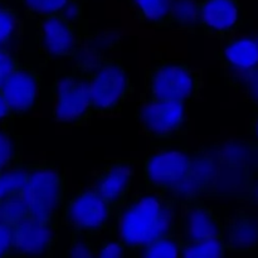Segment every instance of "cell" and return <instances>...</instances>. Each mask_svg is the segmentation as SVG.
I'll list each match as a JSON object with an SVG mask.
<instances>
[{
  "instance_id": "21",
  "label": "cell",
  "mask_w": 258,
  "mask_h": 258,
  "mask_svg": "<svg viewBox=\"0 0 258 258\" xmlns=\"http://www.w3.org/2000/svg\"><path fill=\"white\" fill-rule=\"evenodd\" d=\"M28 165L22 163L0 173V202L22 196L27 185Z\"/></svg>"
},
{
  "instance_id": "2",
  "label": "cell",
  "mask_w": 258,
  "mask_h": 258,
  "mask_svg": "<svg viewBox=\"0 0 258 258\" xmlns=\"http://www.w3.org/2000/svg\"><path fill=\"white\" fill-rule=\"evenodd\" d=\"M178 219L175 203L144 185L118 212L116 233L133 253L161 237L176 233Z\"/></svg>"
},
{
  "instance_id": "22",
  "label": "cell",
  "mask_w": 258,
  "mask_h": 258,
  "mask_svg": "<svg viewBox=\"0 0 258 258\" xmlns=\"http://www.w3.org/2000/svg\"><path fill=\"white\" fill-rule=\"evenodd\" d=\"M134 258H180V237L168 234L133 252Z\"/></svg>"
},
{
  "instance_id": "8",
  "label": "cell",
  "mask_w": 258,
  "mask_h": 258,
  "mask_svg": "<svg viewBox=\"0 0 258 258\" xmlns=\"http://www.w3.org/2000/svg\"><path fill=\"white\" fill-rule=\"evenodd\" d=\"M136 116L141 131L151 143L188 136L189 125L183 102L155 100L141 95Z\"/></svg>"
},
{
  "instance_id": "4",
  "label": "cell",
  "mask_w": 258,
  "mask_h": 258,
  "mask_svg": "<svg viewBox=\"0 0 258 258\" xmlns=\"http://www.w3.org/2000/svg\"><path fill=\"white\" fill-rule=\"evenodd\" d=\"M203 88V75L199 68L188 63L159 62L146 70L144 92L155 100L193 102Z\"/></svg>"
},
{
  "instance_id": "7",
  "label": "cell",
  "mask_w": 258,
  "mask_h": 258,
  "mask_svg": "<svg viewBox=\"0 0 258 258\" xmlns=\"http://www.w3.org/2000/svg\"><path fill=\"white\" fill-rule=\"evenodd\" d=\"M53 118L71 126H86L91 122L95 108L85 75L78 64L54 81Z\"/></svg>"
},
{
  "instance_id": "14",
  "label": "cell",
  "mask_w": 258,
  "mask_h": 258,
  "mask_svg": "<svg viewBox=\"0 0 258 258\" xmlns=\"http://www.w3.org/2000/svg\"><path fill=\"white\" fill-rule=\"evenodd\" d=\"M135 171V159L121 158L110 161L93 175L92 188L111 204L117 214L130 199Z\"/></svg>"
},
{
  "instance_id": "16",
  "label": "cell",
  "mask_w": 258,
  "mask_h": 258,
  "mask_svg": "<svg viewBox=\"0 0 258 258\" xmlns=\"http://www.w3.org/2000/svg\"><path fill=\"white\" fill-rule=\"evenodd\" d=\"M223 241L227 252L251 253L258 248V217L247 211L227 216Z\"/></svg>"
},
{
  "instance_id": "11",
  "label": "cell",
  "mask_w": 258,
  "mask_h": 258,
  "mask_svg": "<svg viewBox=\"0 0 258 258\" xmlns=\"http://www.w3.org/2000/svg\"><path fill=\"white\" fill-rule=\"evenodd\" d=\"M244 23L241 0H199L201 34L228 40L234 37Z\"/></svg>"
},
{
  "instance_id": "28",
  "label": "cell",
  "mask_w": 258,
  "mask_h": 258,
  "mask_svg": "<svg viewBox=\"0 0 258 258\" xmlns=\"http://www.w3.org/2000/svg\"><path fill=\"white\" fill-rule=\"evenodd\" d=\"M233 90L241 92L244 100L258 110V68L246 76Z\"/></svg>"
},
{
  "instance_id": "32",
  "label": "cell",
  "mask_w": 258,
  "mask_h": 258,
  "mask_svg": "<svg viewBox=\"0 0 258 258\" xmlns=\"http://www.w3.org/2000/svg\"><path fill=\"white\" fill-rule=\"evenodd\" d=\"M239 201L246 202L258 209V173L246 175L244 190L239 196Z\"/></svg>"
},
{
  "instance_id": "27",
  "label": "cell",
  "mask_w": 258,
  "mask_h": 258,
  "mask_svg": "<svg viewBox=\"0 0 258 258\" xmlns=\"http://www.w3.org/2000/svg\"><path fill=\"white\" fill-rule=\"evenodd\" d=\"M29 216V207H28L23 194L15 197V198L0 202V221L15 224Z\"/></svg>"
},
{
  "instance_id": "12",
  "label": "cell",
  "mask_w": 258,
  "mask_h": 258,
  "mask_svg": "<svg viewBox=\"0 0 258 258\" xmlns=\"http://www.w3.org/2000/svg\"><path fill=\"white\" fill-rule=\"evenodd\" d=\"M228 214L221 209L209 207L203 199L189 202L179 207L178 236L180 241L223 237L224 224Z\"/></svg>"
},
{
  "instance_id": "31",
  "label": "cell",
  "mask_w": 258,
  "mask_h": 258,
  "mask_svg": "<svg viewBox=\"0 0 258 258\" xmlns=\"http://www.w3.org/2000/svg\"><path fill=\"white\" fill-rule=\"evenodd\" d=\"M20 66L18 58L9 49L0 48V88Z\"/></svg>"
},
{
  "instance_id": "17",
  "label": "cell",
  "mask_w": 258,
  "mask_h": 258,
  "mask_svg": "<svg viewBox=\"0 0 258 258\" xmlns=\"http://www.w3.org/2000/svg\"><path fill=\"white\" fill-rule=\"evenodd\" d=\"M134 19L155 29H168L174 0H125Z\"/></svg>"
},
{
  "instance_id": "20",
  "label": "cell",
  "mask_w": 258,
  "mask_h": 258,
  "mask_svg": "<svg viewBox=\"0 0 258 258\" xmlns=\"http://www.w3.org/2000/svg\"><path fill=\"white\" fill-rule=\"evenodd\" d=\"M223 237L180 241V258H226Z\"/></svg>"
},
{
  "instance_id": "24",
  "label": "cell",
  "mask_w": 258,
  "mask_h": 258,
  "mask_svg": "<svg viewBox=\"0 0 258 258\" xmlns=\"http://www.w3.org/2000/svg\"><path fill=\"white\" fill-rule=\"evenodd\" d=\"M20 163V148L17 136L0 123V173Z\"/></svg>"
},
{
  "instance_id": "29",
  "label": "cell",
  "mask_w": 258,
  "mask_h": 258,
  "mask_svg": "<svg viewBox=\"0 0 258 258\" xmlns=\"http://www.w3.org/2000/svg\"><path fill=\"white\" fill-rule=\"evenodd\" d=\"M128 249L118 237L116 238L103 239L97 243L96 258H126Z\"/></svg>"
},
{
  "instance_id": "6",
  "label": "cell",
  "mask_w": 258,
  "mask_h": 258,
  "mask_svg": "<svg viewBox=\"0 0 258 258\" xmlns=\"http://www.w3.org/2000/svg\"><path fill=\"white\" fill-rule=\"evenodd\" d=\"M23 197L32 217L59 219V211L66 201V176L48 161L30 164Z\"/></svg>"
},
{
  "instance_id": "9",
  "label": "cell",
  "mask_w": 258,
  "mask_h": 258,
  "mask_svg": "<svg viewBox=\"0 0 258 258\" xmlns=\"http://www.w3.org/2000/svg\"><path fill=\"white\" fill-rule=\"evenodd\" d=\"M87 38L86 19L75 22L58 14L38 20L37 44L45 57L76 59L85 49Z\"/></svg>"
},
{
  "instance_id": "1",
  "label": "cell",
  "mask_w": 258,
  "mask_h": 258,
  "mask_svg": "<svg viewBox=\"0 0 258 258\" xmlns=\"http://www.w3.org/2000/svg\"><path fill=\"white\" fill-rule=\"evenodd\" d=\"M188 136L151 143L143 161L144 185L180 207L217 190V159L188 145Z\"/></svg>"
},
{
  "instance_id": "30",
  "label": "cell",
  "mask_w": 258,
  "mask_h": 258,
  "mask_svg": "<svg viewBox=\"0 0 258 258\" xmlns=\"http://www.w3.org/2000/svg\"><path fill=\"white\" fill-rule=\"evenodd\" d=\"M14 224L0 221V258H10L14 256Z\"/></svg>"
},
{
  "instance_id": "26",
  "label": "cell",
  "mask_w": 258,
  "mask_h": 258,
  "mask_svg": "<svg viewBox=\"0 0 258 258\" xmlns=\"http://www.w3.org/2000/svg\"><path fill=\"white\" fill-rule=\"evenodd\" d=\"M70 234V233H68ZM97 243L92 237L83 234H70L63 258H96Z\"/></svg>"
},
{
  "instance_id": "3",
  "label": "cell",
  "mask_w": 258,
  "mask_h": 258,
  "mask_svg": "<svg viewBox=\"0 0 258 258\" xmlns=\"http://www.w3.org/2000/svg\"><path fill=\"white\" fill-rule=\"evenodd\" d=\"M77 64L87 81L95 115H118L135 91L123 63L117 58L96 55Z\"/></svg>"
},
{
  "instance_id": "34",
  "label": "cell",
  "mask_w": 258,
  "mask_h": 258,
  "mask_svg": "<svg viewBox=\"0 0 258 258\" xmlns=\"http://www.w3.org/2000/svg\"><path fill=\"white\" fill-rule=\"evenodd\" d=\"M248 134L252 136L254 141L258 143V110H254L253 116H252L251 121H249Z\"/></svg>"
},
{
  "instance_id": "10",
  "label": "cell",
  "mask_w": 258,
  "mask_h": 258,
  "mask_svg": "<svg viewBox=\"0 0 258 258\" xmlns=\"http://www.w3.org/2000/svg\"><path fill=\"white\" fill-rule=\"evenodd\" d=\"M14 256L49 258L59 239V219L27 217L14 224Z\"/></svg>"
},
{
  "instance_id": "13",
  "label": "cell",
  "mask_w": 258,
  "mask_h": 258,
  "mask_svg": "<svg viewBox=\"0 0 258 258\" xmlns=\"http://www.w3.org/2000/svg\"><path fill=\"white\" fill-rule=\"evenodd\" d=\"M224 81L234 88L246 76L258 68V33L231 38L216 53Z\"/></svg>"
},
{
  "instance_id": "33",
  "label": "cell",
  "mask_w": 258,
  "mask_h": 258,
  "mask_svg": "<svg viewBox=\"0 0 258 258\" xmlns=\"http://www.w3.org/2000/svg\"><path fill=\"white\" fill-rule=\"evenodd\" d=\"M12 116H13L12 111H10L9 106H8L7 101H5L4 96H3L2 91H0V123L7 121L8 118L12 117Z\"/></svg>"
},
{
  "instance_id": "25",
  "label": "cell",
  "mask_w": 258,
  "mask_h": 258,
  "mask_svg": "<svg viewBox=\"0 0 258 258\" xmlns=\"http://www.w3.org/2000/svg\"><path fill=\"white\" fill-rule=\"evenodd\" d=\"M22 30V22L12 8L0 5V48L9 49L18 39Z\"/></svg>"
},
{
  "instance_id": "5",
  "label": "cell",
  "mask_w": 258,
  "mask_h": 258,
  "mask_svg": "<svg viewBox=\"0 0 258 258\" xmlns=\"http://www.w3.org/2000/svg\"><path fill=\"white\" fill-rule=\"evenodd\" d=\"M116 219L115 209L92 186L73 193L60 211V224L68 233L92 238L107 231Z\"/></svg>"
},
{
  "instance_id": "23",
  "label": "cell",
  "mask_w": 258,
  "mask_h": 258,
  "mask_svg": "<svg viewBox=\"0 0 258 258\" xmlns=\"http://www.w3.org/2000/svg\"><path fill=\"white\" fill-rule=\"evenodd\" d=\"M29 17L39 20L52 15H64L67 18L75 0H20Z\"/></svg>"
},
{
  "instance_id": "15",
  "label": "cell",
  "mask_w": 258,
  "mask_h": 258,
  "mask_svg": "<svg viewBox=\"0 0 258 258\" xmlns=\"http://www.w3.org/2000/svg\"><path fill=\"white\" fill-rule=\"evenodd\" d=\"M13 115H23L34 110L40 91V78L29 66H22L0 88Z\"/></svg>"
},
{
  "instance_id": "19",
  "label": "cell",
  "mask_w": 258,
  "mask_h": 258,
  "mask_svg": "<svg viewBox=\"0 0 258 258\" xmlns=\"http://www.w3.org/2000/svg\"><path fill=\"white\" fill-rule=\"evenodd\" d=\"M169 28L191 34H201L199 0H174Z\"/></svg>"
},
{
  "instance_id": "18",
  "label": "cell",
  "mask_w": 258,
  "mask_h": 258,
  "mask_svg": "<svg viewBox=\"0 0 258 258\" xmlns=\"http://www.w3.org/2000/svg\"><path fill=\"white\" fill-rule=\"evenodd\" d=\"M226 164L244 169L246 175L258 173V143L257 141H234L224 149Z\"/></svg>"
}]
</instances>
